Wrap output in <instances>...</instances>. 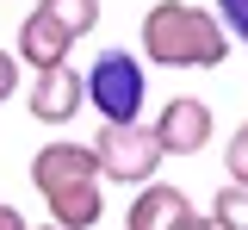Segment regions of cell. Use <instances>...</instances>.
Returning a JSON list of instances; mask_svg holds the SVG:
<instances>
[{
	"mask_svg": "<svg viewBox=\"0 0 248 230\" xmlns=\"http://www.w3.org/2000/svg\"><path fill=\"white\" fill-rule=\"evenodd\" d=\"M31 187L50 205V224L62 230H87L99 224L106 212V193H99V162H93L87 143H44L31 156Z\"/></svg>",
	"mask_w": 248,
	"mask_h": 230,
	"instance_id": "cell-1",
	"label": "cell"
},
{
	"mask_svg": "<svg viewBox=\"0 0 248 230\" xmlns=\"http://www.w3.org/2000/svg\"><path fill=\"white\" fill-rule=\"evenodd\" d=\"M143 56L161 68H223L230 37L217 25V13L192 0H155L143 13Z\"/></svg>",
	"mask_w": 248,
	"mask_h": 230,
	"instance_id": "cell-2",
	"label": "cell"
},
{
	"mask_svg": "<svg viewBox=\"0 0 248 230\" xmlns=\"http://www.w3.org/2000/svg\"><path fill=\"white\" fill-rule=\"evenodd\" d=\"M81 94L99 106L106 125H137V112L149 99V75L130 50H99L87 63V75H81Z\"/></svg>",
	"mask_w": 248,
	"mask_h": 230,
	"instance_id": "cell-3",
	"label": "cell"
},
{
	"mask_svg": "<svg viewBox=\"0 0 248 230\" xmlns=\"http://www.w3.org/2000/svg\"><path fill=\"white\" fill-rule=\"evenodd\" d=\"M93 162H99V181H124V187H149L155 168L168 162L155 149L149 125H99V137L87 143Z\"/></svg>",
	"mask_w": 248,
	"mask_h": 230,
	"instance_id": "cell-4",
	"label": "cell"
},
{
	"mask_svg": "<svg viewBox=\"0 0 248 230\" xmlns=\"http://www.w3.org/2000/svg\"><path fill=\"white\" fill-rule=\"evenodd\" d=\"M211 106L205 99H192V94H180V99H168L161 106V118L149 125V137H155V149L161 156H199L205 143H211Z\"/></svg>",
	"mask_w": 248,
	"mask_h": 230,
	"instance_id": "cell-5",
	"label": "cell"
},
{
	"mask_svg": "<svg viewBox=\"0 0 248 230\" xmlns=\"http://www.w3.org/2000/svg\"><path fill=\"white\" fill-rule=\"evenodd\" d=\"M192 199L180 187H168V181H149V187H137L130 199V212H124V230H192Z\"/></svg>",
	"mask_w": 248,
	"mask_h": 230,
	"instance_id": "cell-6",
	"label": "cell"
},
{
	"mask_svg": "<svg viewBox=\"0 0 248 230\" xmlns=\"http://www.w3.org/2000/svg\"><path fill=\"white\" fill-rule=\"evenodd\" d=\"M68 50H75V37L62 32L50 13H37V6H31L25 19H19V50H13V56H19V68H31V75L62 68V63H68Z\"/></svg>",
	"mask_w": 248,
	"mask_h": 230,
	"instance_id": "cell-7",
	"label": "cell"
},
{
	"mask_svg": "<svg viewBox=\"0 0 248 230\" xmlns=\"http://www.w3.org/2000/svg\"><path fill=\"white\" fill-rule=\"evenodd\" d=\"M81 68H44V75H31V94H25V106H31V118H44V125H68L75 112H81Z\"/></svg>",
	"mask_w": 248,
	"mask_h": 230,
	"instance_id": "cell-8",
	"label": "cell"
},
{
	"mask_svg": "<svg viewBox=\"0 0 248 230\" xmlns=\"http://www.w3.org/2000/svg\"><path fill=\"white\" fill-rule=\"evenodd\" d=\"M37 13H50L68 37H87L99 25V0H37Z\"/></svg>",
	"mask_w": 248,
	"mask_h": 230,
	"instance_id": "cell-9",
	"label": "cell"
},
{
	"mask_svg": "<svg viewBox=\"0 0 248 230\" xmlns=\"http://www.w3.org/2000/svg\"><path fill=\"white\" fill-rule=\"evenodd\" d=\"M211 224H217V230H248V187H217Z\"/></svg>",
	"mask_w": 248,
	"mask_h": 230,
	"instance_id": "cell-10",
	"label": "cell"
},
{
	"mask_svg": "<svg viewBox=\"0 0 248 230\" xmlns=\"http://www.w3.org/2000/svg\"><path fill=\"white\" fill-rule=\"evenodd\" d=\"M217 25L230 44H248V0H217Z\"/></svg>",
	"mask_w": 248,
	"mask_h": 230,
	"instance_id": "cell-11",
	"label": "cell"
},
{
	"mask_svg": "<svg viewBox=\"0 0 248 230\" xmlns=\"http://www.w3.org/2000/svg\"><path fill=\"white\" fill-rule=\"evenodd\" d=\"M223 168H230V187H248V125L223 143Z\"/></svg>",
	"mask_w": 248,
	"mask_h": 230,
	"instance_id": "cell-12",
	"label": "cell"
},
{
	"mask_svg": "<svg viewBox=\"0 0 248 230\" xmlns=\"http://www.w3.org/2000/svg\"><path fill=\"white\" fill-rule=\"evenodd\" d=\"M13 94H19V56H13V50H0V106H6Z\"/></svg>",
	"mask_w": 248,
	"mask_h": 230,
	"instance_id": "cell-13",
	"label": "cell"
},
{
	"mask_svg": "<svg viewBox=\"0 0 248 230\" xmlns=\"http://www.w3.org/2000/svg\"><path fill=\"white\" fill-rule=\"evenodd\" d=\"M0 230H31L25 218H19V212H13V205H6V199H0Z\"/></svg>",
	"mask_w": 248,
	"mask_h": 230,
	"instance_id": "cell-14",
	"label": "cell"
},
{
	"mask_svg": "<svg viewBox=\"0 0 248 230\" xmlns=\"http://www.w3.org/2000/svg\"><path fill=\"white\" fill-rule=\"evenodd\" d=\"M192 230H217V224H211V218H192Z\"/></svg>",
	"mask_w": 248,
	"mask_h": 230,
	"instance_id": "cell-15",
	"label": "cell"
},
{
	"mask_svg": "<svg viewBox=\"0 0 248 230\" xmlns=\"http://www.w3.org/2000/svg\"><path fill=\"white\" fill-rule=\"evenodd\" d=\"M37 230H62V224H37Z\"/></svg>",
	"mask_w": 248,
	"mask_h": 230,
	"instance_id": "cell-16",
	"label": "cell"
}]
</instances>
